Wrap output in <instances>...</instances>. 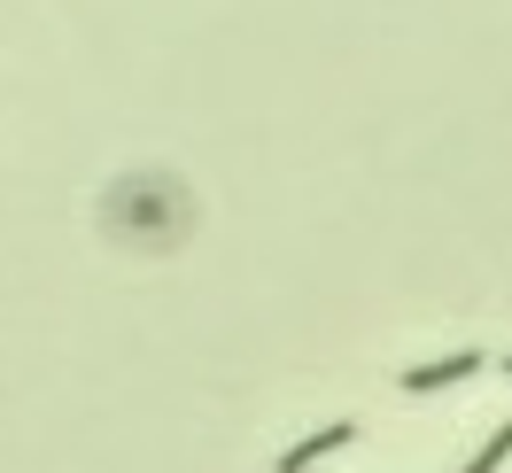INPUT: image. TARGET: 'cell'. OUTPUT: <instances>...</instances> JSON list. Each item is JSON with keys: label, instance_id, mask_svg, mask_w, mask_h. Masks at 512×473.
Masks as SVG:
<instances>
[{"label": "cell", "instance_id": "3", "mask_svg": "<svg viewBox=\"0 0 512 473\" xmlns=\"http://www.w3.org/2000/svg\"><path fill=\"white\" fill-rule=\"evenodd\" d=\"M505 458H512V419H497V435L481 442V458H474V466H466V473H497V466H505Z\"/></svg>", "mask_w": 512, "mask_h": 473}, {"label": "cell", "instance_id": "2", "mask_svg": "<svg viewBox=\"0 0 512 473\" xmlns=\"http://www.w3.org/2000/svg\"><path fill=\"white\" fill-rule=\"evenodd\" d=\"M474 373H481V349H458V357L412 365V373H404V388H412V396H435V388H458V380H474Z\"/></svg>", "mask_w": 512, "mask_h": 473}, {"label": "cell", "instance_id": "1", "mask_svg": "<svg viewBox=\"0 0 512 473\" xmlns=\"http://www.w3.org/2000/svg\"><path fill=\"white\" fill-rule=\"evenodd\" d=\"M357 442V427L350 419H334V427H319V435H303L295 450H280V473H311L319 458H334V450H350Z\"/></svg>", "mask_w": 512, "mask_h": 473}, {"label": "cell", "instance_id": "4", "mask_svg": "<svg viewBox=\"0 0 512 473\" xmlns=\"http://www.w3.org/2000/svg\"><path fill=\"white\" fill-rule=\"evenodd\" d=\"M497 373H505V380H512V357H505V365H497Z\"/></svg>", "mask_w": 512, "mask_h": 473}]
</instances>
